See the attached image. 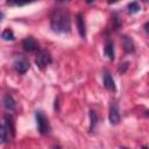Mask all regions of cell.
I'll use <instances>...</instances> for the list:
<instances>
[{
	"mask_svg": "<svg viewBox=\"0 0 149 149\" xmlns=\"http://www.w3.org/2000/svg\"><path fill=\"white\" fill-rule=\"evenodd\" d=\"M51 29L56 33H69L70 31V15L66 10H56L50 19Z\"/></svg>",
	"mask_w": 149,
	"mask_h": 149,
	"instance_id": "obj_1",
	"label": "cell"
},
{
	"mask_svg": "<svg viewBox=\"0 0 149 149\" xmlns=\"http://www.w3.org/2000/svg\"><path fill=\"white\" fill-rule=\"evenodd\" d=\"M35 116H36V123H37V129H38L40 134L47 135L50 132V123H49L48 118L41 111H37Z\"/></svg>",
	"mask_w": 149,
	"mask_h": 149,
	"instance_id": "obj_2",
	"label": "cell"
},
{
	"mask_svg": "<svg viewBox=\"0 0 149 149\" xmlns=\"http://www.w3.org/2000/svg\"><path fill=\"white\" fill-rule=\"evenodd\" d=\"M35 63L41 69L48 66L51 63V56H50V54L48 51H45V50L40 51L38 55H37V57H36V59H35Z\"/></svg>",
	"mask_w": 149,
	"mask_h": 149,
	"instance_id": "obj_3",
	"label": "cell"
},
{
	"mask_svg": "<svg viewBox=\"0 0 149 149\" xmlns=\"http://www.w3.org/2000/svg\"><path fill=\"white\" fill-rule=\"evenodd\" d=\"M22 45H23V49L26 51H36V50H38V43L33 37L24 38L23 42H22Z\"/></svg>",
	"mask_w": 149,
	"mask_h": 149,
	"instance_id": "obj_4",
	"label": "cell"
},
{
	"mask_svg": "<svg viewBox=\"0 0 149 149\" xmlns=\"http://www.w3.org/2000/svg\"><path fill=\"white\" fill-rule=\"evenodd\" d=\"M14 69H15L19 73L23 74V73H26L27 70L29 69V63H28L26 59H19V61H16V62L14 63Z\"/></svg>",
	"mask_w": 149,
	"mask_h": 149,
	"instance_id": "obj_5",
	"label": "cell"
},
{
	"mask_svg": "<svg viewBox=\"0 0 149 149\" xmlns=\"http://www.w3.org/2000/svg\"><path fill=\"white\" fill-rule=\"evenodd\" d=\"M108 119H109V122L112 125H118L120 122V113H119V109H118L116 106H112L111 107Z\"/></svg>",
	"mask_w": 149,
	"mask_h": 149,
	"instance_id": "obj_6",
	"label": "cell"
},
{
	"mask_svg": "<svg viewBox=\"0 0 149 149\" xmlns=\"http://www.w3.org/2000/svg\"><path fill=\"white\" fill-rule=\"evenodd\" d=\"M77 27H78L79 35L81 37H85V35H86V28H85V21H84V17H83L81 14H78L77 15Z\"/></svg>",
	"mask_w": 149,
	"mask_h": 149,
	"instance_id": "obj_7",
	"label": "cell"
},
{
	"mask_svg": "<svg viewBox=\"0 0 149 149\" xmlns=\"http://www.w3.org/2000/svg\"><path fill=\"white\" fill-rule=\"evenodd\" d=\"M105 55L109 61L114 59V45L112 41H107L105 44Z\"/></svg>",
	"mask_w": 149,
	"mask_h": 149,
	"instance_id": "obj_8",
	"label": "cell"
},
{
	"mask_svg": "<svg viewBox=\"0 0 149 149\" xmlns=\"http://www.w3.org/2000/svg\"><path fill=\"white\" fill-rule=\"evenodd\" d=\"M104 85L107 90H115V84H114V79L112 78V76L109 73H105L104 74Z\"/></svg>",
	"mask_w": 149,
	"mask_h": 149,
	"instance_id": "obj_9",
	"label": "cell"
},
{
	"mask_svg": "<svg viewBox=\"0 0 149 149\" xmlns=\"http://www.w3.org/2000/svg\"><path fill=\"white\" fill-rule=\"evenodd\" d=\"M3 106L8 111H13L15 108V101H14V99L9 94L5 95V98H3Z\"/></svg>",
	"mask_w": 149,
	"mask_h": 149,
	"instance_id": "obj_10",
	"label": "cell"
},
{
	"mask_svg": "<svg viewBox=\"0 0 149 149\" xmlns=\"http://www.w3.org/2000/svg\"><path fill=\"white\" fill-rule=\"evenodd\" d=\"M123 47H125V50L127 52H133L134 51V44H133V41L130 38H128L127 36H123Z\"/></svg>",
	"mask_w": 149,
	"mask_h": 149,
	"instance_id": "obj_11",
	"label": "cell"
},
{
	"mask_svg": "<svg viewBox=\"0 0 149 149\" xmlns=\"http://www.w3.org/2000/svg\"><path fill=\"white\" fill-rule=\"evenodd\" d=\"M90 130L93 132V129L95 128L97 126V122H98V116H97V113L94 111H90Z\"/></svg>",
	"mask_w": 149,
	"mask_h": 149,
	"instance_id": "obj_12",
	"label": "cell"
},
{
	"mask_svg": "<svg viewBox=\"0 0 149 149\" xmlns=\"http://www.w3.org/2000/svg\"><path fill=\"white\" fill-rule=\"evenodd\" d=\"M5 119H6V129H7V132H10L12 135H14V129H15V128H14L13 118H12L10 115H6Z\"/></svg>",
	"mask_w": 149,
	"mask_h": 149,
	"instance_id": "obj_13",
	"label": "cell"
},
{
	"mask_svg": "<svg viewBox=\"0 0 149 149\" xmlns=\"http://www.w3.org/2000/svg\"><path fill=\"white\" fill-rule=\"evenodd\" d=\"M33 1H35V0H7V3L12 5V6H23V5L30 3Z\"/></svg>",
	"mask_w": 149,
	"mask_h": 149,
	"instance_id": "obj_14",
	"label": "cell"
},
{
	"mask_svg": "<svg viewBox=\"0 0 149 149\" xmlns=\"http://www.w3.org/2000/svg\"><path fill=\"white\" fill-rule=\"evenodd\" d=\"M127 8H128V12H129V13L134 14V13H137V12L141 9V6H140L137 2H130Z\"/></svg>",
	"mask_w": 149,
	"mask_h": 149,
	"instance_id": "obj_15",
	"label": "cell"
},
{
	"mask_svg": "<svg viewBox=\"0 0 149 149\" xmlns=\"http://www.w3.org/2000/svg\"><path fill=\"white\" fill-rule=\"evenodd\" d=\"M1 36H2V38L6 40V41H13V40H14V33H13L10 29L3 30V33H2Z\"/></svg>",
	"mask_w": 149,
	"mask_h": 149,
	"instance_id": "obj_16",
	"label": "cell"
},
{
	"mask_svg": "<svg viewBox=\"0 0 149 149\" xmlns=\"http://www.w3.org/2000/svg\"><path fill=\"white\" fill-rule=\"evenodd\" d=\"M6 139H7V129H6V127L0 125V144L3 143L6 141Z\"/></svg>",
	"mask_w": 149,
	"mask_h": 149,
	"instance_id": "obj_17",
	"label": "cell"
},
{
	"mask_svg": "<svg viewBox=\"0 0 149 149\" xmlns=\"http://www.w3.org/2000/svg\"><path fill=\"white\" fill-rule=\"evenodd\" d=\"M118 0H107V2L108 3H114V2H116Z\"/></svg>",
	"mask_w": 149,
	"mask_h": 149,
	"instance_id": "obj_18",
	"label": "cell"
},
{
	"mask_svg": "<svg viewBox=\"0 0 149 149\" xmlns=\"http://www.w3.org/2000/svg\"><path fill=\"white\" fill-rule=\"evenodd\" d=\"M2 17H3V14H2V13H0V21L2 20Z\"/></svg>",
	"mask_w": 149,
	"mask_h": 149,
	"instance_id": "obj_19",
	"label": "cell"
},
{
	"mask_svg": "<svg viewBox=\"0 0 149 149\" xmlns=\"http://www.w3.org/2000/svg\"><path fill=\"white\" fill-rule=\"evenodd\" d=\"M93 1H94V0H86L87 3H91V2H93Z\"/></svg>",
	"mask_w": 149,
	"mask_h": 149,
	"instance_id": "obj_20",
	"label": "cell"
},
{
	"mask_svg": "<svg viewBox=\"0 0 149 149\" xmlns=\"http://www.w3.org/2000/svg\"><path fill=\"white\" fill-rule=\"evenodd\" d=\"M56 1H58V2H63V1H69V0H56Z\"/></svg>",
	"mask_w": 149,
	"mask_h": 149,
	"instance_id": "obj_21",
	"label": "cell"
},
{
	"mask_svg": "<svg viewBox=\"0 0 149 149\" xmlns=\"http://www.w3.org/2000/svg\"><path fill=\"white\" fill-rule=\"evenodd\" d=\"M144 1H148V0H144Z\"/></svg>",
	"mask_w": 149,
	"mask_h": 149,
	"instance_id": "obj_22",
	"label": "cell"
}]
</instances>
